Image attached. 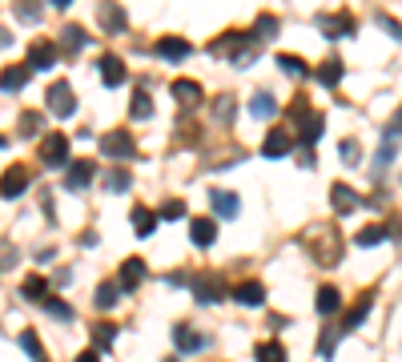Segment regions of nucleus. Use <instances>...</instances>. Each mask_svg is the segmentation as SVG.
Listing matches in <instances>:
<instances>
[{
	"label": "nucleus",
	"instance_id": "obj_1",
	"mask_svg": "<svg viewBox=\"0 0 402 362\" xmlns=\"http://www.w3.org/2000/svg\"><path fill=\"white\" fill-rule=\"evenodd\" d=\"M289 125L302 133V141H306V145H314V141L322 137L326 121H322V113L310 109V101H306V97H294V105H289Z\"/></svg>",
	"mask_w": 402,
	"mask_h": 362
},
{
	"label": "nucleus",
	"instance_id": "obj_2",
	"mask_svg": "<svg viewBox=\"0 0 402 362\" xmlns=\"http://www.w3.org/2000/svg\"><path fill=\"white\" fill-rule=\"evenodd\" d=\"M64 162H69V137L64 133H49L40 141V165L45 169H64Z\"/></svg>",
	"mask_w": 402,
	"mask_h": 362
},
{
	"label": "nucleus",
	"instance_id": "obj_3",
	"mask_svg": "<svg viewBox=\"0 0 402 362\" xmlns=\"http://www.w3.org/2000/svg\"><path fill=\"white\" fill-rule=\"evenodd\" d=\"M189 290H193V298L197 302H217V298H226V282H222V274H193L189 278Z\"/></svg>",
	"mask_w": 402,
	"mask_h": 362
},
{
	"label": "nucleus",
	"instance_id": "obj_4",
	"mask_svg": "<svg viewBox=\"0 0 402 362\" xmlns=\"http://www.w3.org/2000/svg\"><path fill=\"white\" fill-rule=\"evenodd\" d=\"M45 101H49L52 117H73L76 113V97H73V89L64 85V81H52L49 93H45Z\"/></svg>",
	"mask_w": 402,
	"mask_h": 362
},
{
	"label": "nucleus",
	"instance_id": "obj_5",
	"mask_svg": "<svg viewBox=\"0 0 402 362\" xmlns=\"http://www.w3.org/2000/svg\"><path fill=\"white\" fill-rule=\"evenodd\" d=\"M100 153H105V157H133V153H137V145H133V137H129L125 129H113V133H105V137H100Z\"/></svg>",
	"mask_w": 402,
	"mask_h": 362
},
{
	"label": "nucleus",
	"instance_id": "obj_6",
	"mask_svg": "<svg viewBox=\"0 0 402 362\" xmlns=\"http://www.w3.org/2000/svg\"><path fill=\"white\" fill-rule=\"evenodd\" d=\"M294 149V133L289 129H270L262 141V157H270V162H277V157H286V153Z\"/></svg>",
	"mask_w": 402,
	"mask_h": 362
},
{
	"label": "nucleus",
	"instance_id": "obj_7",
	"mask_svg": "<svg viewBox=\"0 0 402 362\" xmlns=\"http://www.w3.org/2000/svg\"><path fill=\"white\" fill-rule=\"evenodd\" d=\"M28 189V169L25 165H8L4 177H0V198H21Z\"/></svg>",
	"mask_w": 402,
	"mask_h": 362
},
{
	"label": "nucleus",
	"instance_id": "obj_8",
	"mask_svg": "<svg viewBox=\"0 0 402 362\" xmlns=\"http://www.w3.org/2000/svg\"><path fill=\"white\" fill-rule=\"evenodd\" d=\"M93 177H97V165H93V162H69V169H64V189L81 193Z\"/></svg>",
	"mask_w": 402,
	"mask_h": 362
},
{
	"label": "nucleus",
	"instance_id": "obj_9",
	"mask_svg": "<svg viewBox=\"0 0 402 362\" xmlns=\"http://www.w3.org/2000/svg\"><path fill=\"white\" fill-rule=\"evenodd\" d=\"M318 28L326 33V37H354V16L350 13H330V16H318Z\"/></svg>",
	"mask_w": 402,
	"mask_h": 362
},
{
	"label": "nucleus",
	"instance_id": "obj_10",
	"mask_svg": "<svg viewBox=\"0 0 402 362\" xmlns=\"http://www.w3.org/2000/svg\"><path fill=\"white\" fill-rule=\"evenodd\" d=\"M57 64V45H49V40H37L33 49H28V73H40V69H52Z\"/></svg>",
	"mask_w": 402,
	"mask_h": 362
},
{
	"label": "nucleus",
	"instance_id": "obj_11",
	"mask_svg": "<svg viewBox=\"0 0 402 362\" xmlns=\"http://www.w3.org/2000/svg\"><path fill=\"white\" fill-rule=\"evenodd\" d=\"M100 81H105L109 89L125 85V61H121L117 52H105V57H100Z\"/></svg>",
	"mask_w": 402,
	"mask_h": 362
},
{
	"label": "nucleus",
	"instance_id": "obj_12",
	"mask_svg": "<svg viewBox=\"0 0 402 362\" xmlns=\"http://www.w3.org/2000/svg\"><path fill=\"white\" fill-rule=\"evenodd\" d=\"M189 52H193V45L181 37H161L157 40V57H165V61H185Z\"/></svg>",
	"mask_w": 402,
	"mask_h": 362
},
{
	"label": "nucleus",
	"instance_id": "obj_13",
	"mask_svg": "<svg viewBox=\"0 0 402 362\" xmlns=\"http://www.w3.org/2000/svg\"><path fill=\"white\" fill-rule=\"evenodd\" d=\"M141 282H145V262H141V258L121 262V278H117V286H121V290H137Z\"/></svg>",
	"mask_w": 402,
	"mask_h": 362
},
{
	"label": "nucleus",
	"instance_id": "obj_14",
	"mask_svg": "<svg viewBox=\"0 0 402 362\" xmlns=\"http://www.w3.org/2000/svg\"><path fill=\"white\" fill-rule=\"evenodd\" d=\"M173 342H177V350H181V354H193V350L205 346V338H201L193 326H185V322H177V326H173Z\"/></svg>",
	"mask_w": 402,
	"mask_h": 362
},
{
	"label": "nucleus",
	"instance_id": "obj_15",
	"mask_svg": "<svg viewBox=\"0 0 402 362\" xmlns=\"http://www.w3.org/2000/svg\"><path fill=\"white\" fill-rule=\"evenodd\" d=\"M189 237H193V246H214V237H217L214 217H193V225H189Z\"/></svg>",
	"mask_w": 402,
	"mask_h": 362
},
{
	"label": "nucleus",
	"instance_id": "obj_16",
	"mask_svg": "<svg viewBox=\"0 0 402 362\" xmlns=\"http://www.w3.org/2000/svg\"><path fill=\"white\" fill-rule=\"evenodd\" d=\"M97 21L109 28V33H121V28L129 25L125 13H121V4H97Z\"/></svg>",
	"mask_w": 402,
	"mask_h": 362
},
{
	"label": "nucleus",
	"instance_id": "obj_17",
	"mask_svg": "<svg viewBox=\"0 0 402 362\" xmlns=\"http://www.w3.org/2000/svg\"><path fill=\"white\" fill-rule=\"evenodd\" d=\"M370 306H374V298H370V294H362V298H358V302L350 306V310H346V322H342V330H358V326L366 322Z\"/></svg>",
	"mask_w": 402,
	"mask_h": 362
},
{
	"label": "nucleus",
	"instance_id": "obj_18",
	"mask_svg": "<svg viewBox=\"0 0 402 362\" xmlns=\"http://www.w3.org/2000/svg\"><path fill=\"white\" fill-rule=\"evenodd\" d=\"M234 298H238L241 306H262V302H265V286H262V282H241V286L234 290Z\"/></svg>",
	"mask_w": 402,
	"mask_h": 362
},
{
	"label": "nucleus",
	"instance_id": "obj_19",
	"mask_svg": "<svg viewBox=\"0 0 402 362\" xmlns=\"http://www.w3.org/2000/svg\"><path fill=\"white\" fill-rule=\"evenodd\" d=\"M330 201H334V213H350L354 205H358V193H354L350 186H342V181H338V186L330 189Z\"/></svg>",
	"mask_w": 402,
	"mask_h": 362
},
{
	"label": "nucleus",
	"instance_id": "obj_20",
	"mask_svg": "<svg viewBox=\"0 0 402 362\" xmlns=\"http://www.w3.org/2000/svg\"><path fill=\"white\" fill-rule=\"evenodd\" d=\"M209 201H214L217 217H238V193H226V189H214V193H209Z\"/></svg>",
	"mask_w": 402,
	"mask_h": 362
},
{
	"label": "nucleus",
	"instance_id": "obj_21",
	"mask_svg": "<svg viewBox=\"0 0 402 362\" xmlns=\"http://www.w3.org/2000/svg\"><path fill=\"white\" fill-rule=\"evenodd\" d=\"M28 69L25 64H13V69H4V73H0V89H4V93H16V89H25V81H28Z\"/></svg>",
	"mask_w": 402,
	"mask_h": 362
},
{
	"label": "nucleus",
	"instance_id": "obj_22",
	"mask_svg": "<svg viewBox=\"0 0 402 362\" xmlns=\"http://www.w3.org/2000/svg\"><path fill=\"white\" fill-rule=\"evenodd\" d=\"M93 302H97V310H113L117 302H121V286H117V282H100Z\"/></svg>",
	"mask_w": 402,
	"mask_h": 362
},
{
	"label": "nucleus",
	"instance_id": "obj_23",
	"mask_svg": "<svg viewBox=\"0 0 402 362\" xmlns=\"http://www.w3.org/2000/svg\"><path fill=\"white\" fill-rule=\"evenodd\" d=\"M129 117H133V121H149V117H153V101H149L145 89L133 93V101H129Z\"/></svg>",
	"mask_w": 402,
	"mask_h": 362
},
{
	"label": "nucleus",
	"instance_id": "obj_24",
	"mask_svg": "<svg viewBox=\"0 0 402 362\" xmlns=\"http://www.w3.org/2000/svg\"><path fill=\"white\" fill-rule=\"evenodd\" d=\"M173 97L181 105H201V85L197 81H173Z\"/></svg>",
	"mask_w": 402,
	"mask_h": 362
},
{
	"label": "nucleus",
	"instance_id": "obj_25",
	"mask_svg": "<svg viewBox=\"0 0 402 362\" xmlns=\"http://www.w3.org/2000/svg\"><path fill=\"white\" fill-rule=\"evenodd\" d=\"M153 225H157V213L145 210V205H133V230H137V237H149Z\"/></svg>",
	"mask_w": 402,
	"mask_h": 362
},
{
	"label": "nucleus",
	"instance_id": "obj_26",
	"mask_svg": "<svg viewBox=\"0 0 402 362\" xmlns=\"http://www.w3.org/2000/svg\"><path fill=\"white\" fill-rule=\"evenodd\" d=\"M277 33V16H270V13H262L258 16V21H253V45H262V40H270Z\"/></svg>",
	"mask_w": 402,
	"mask_h": 362
},
{
	"label": "nucleus",
	"instance_id": "obj_27",
	"mask_svg": "<svg viewBox=\"0 0 402 362\" xmlns=\"http://www.w3.org/2000/svg\"><path fill=\"white\" fill-rule=\"evenodd\" d=\"M314 306H318V314H334L342 306V294L334 286H322L318 290V298H314Z\"/></svg>",
	"mask_w": 402,
	"mask_h": 362
},
{
	"label": "nucleus",
	"instance_id": "obj_28",
	"mask_svg": "<svg viewBox=\"0 0 402 362\" xmlns=\"http://www.w3.org/2000/svg\"><path fill=\"white\" fill-rule=\"evenodd\" d=\"M246 40L250 37H241V33H226V40H214V57H238V49Z\"/></svg>",
	"mask_w": 402,
	"mask_h": 362
},
{
	"label": "nucleus",
	"instance_id": "obj_29",
	"mask_svg": "<svg viewBox=\"0 0 402 362\" xmlns=\"http://www.w3.org/2000/svg\"><path fill=\"white\" fill-rule=\"evenodd\" d=\"M113 342H117V326L113 322H97L93 326V346L97 350H109Z\"/></svg>",
	"mask_w": 402,
	"mask_h": 362
},
{
	"label": "nucleus",
	"instance_id": "obj_30",
	"mask_svg": "<svg viewBox=\"0 0 402 362\" xmlns=\"http://www.w3.org/2000/svg\"><path fill=\"white\" fill-rule=\"evenodd\" d=\"M250 113L265 121V117H274V113H277V101L270 97V93H253V101H250Z\"/></svg>",
	"mask_w": 402,
	"mask_h": 362
},
{
	"label": "nucleus",
	"instance_id": "obj_31",
	"mask_svg": "<svg viewBox=\"0 0 402 362\" xmlns=\"http://www.w3.org/2000/svg\"><path fill=\"white\" fill-rule=\"evenodd\" d=\"M21 350H25L33 362H49V354H45V346H40V338L33 334V330H25V334H21Z\"/></svg>",
	"mask_w": 402,
	"mask_h": 362
},
{
	"label": "nucleus",
	"instance_id": "obj_32",
	"mask_svg": "<svg viewBox=\"0 0 402 362\" xmlns=\"http://www.w3.org/2000/svg\"><path fill=\"white\" fill-rule=\"evenodd\" d=\"M386 237H394V230H386V225H366L354 242H358V246H378V242H386Z\"/></svg>",
	"mask_w": 402,
	"mask_h": 362
},
{
	"label": "nucleus",
	"instance_id": "obj_33",
	"mask_svg": "<svg viewBox=\"0 0 402 362\" xmlns=\"http://www.w3.org/2000/svg\"><path fill=\"white\" fill-rule=\"evenodd\" d=\"M314 77H318V85H338L342 81V61H322Z\"/></svg>",
	"mask_w": 402,
	"mask_h": 362
},
{
	"label": "nucleus",
	"instance_id": "obj_34",
	"mask_svg": "<svg viewBox=\"0 0 402 362\" xmlns=\"http://www.w3.org/2000/svg\"><path fill=\"white\" fill-rule=\"evenodd\" d=\"M61 37H64V49H69V52H81V49L88 45L85 28H76V25H64V33H61Z\"/></svg>",
	"mask_w": 402,
	"mask_h": 362
},
{
	"label": "nucleus",
	"instance_id": "obj_35",
	"mask_svg": "<svg viewBox=\"0 0 402 362\" xmlns=\"http://www.w3.org/2000/svg\"><path fill=\"white\" fill-rule=\"evenodd\" d=\"M21 290H25L28 302H45L49 298V282H45V278H25V286Z\"/></svg>",
	"mask_w": 402,
	"mask_h": 362
},
{
	"label": "nucleus",
	"instance_id": "obj_36",
	"mask_svg": "<svg viewBox=\"0 0 402 362\" xmlns=\"http://www.w3.org/2000/svg\"><path fill=\"white\" fill-rule=\"evenodd\" d=\"M277 69L286 77H306V61H302V57H289V52H277Z\"/></svg>",
	"mask_w": 402,
	"mask_h": 362
},
{
	"label": "nucleus",
	"instance_id": "obj_37",
	"mask_svg": "<svg viewBox=\"0 0 402 362\" xmlns=\"http://www.w3.org/2000/svg\"><path fill=\"white\" fill-rule=\"evenodd\" d=\"M129 169H113V174H105V189H113V193H125L129 189Z\"/></svg>",
	"mask_w": 402,
	"mask_h": 362
},
{
	"label": "nucleus",
	"instance_id": "obj_38",
	"mask_svg": "<svg viewBox=\"0 0 402 362\" xmlns=\"http://www.w3.org/2000/svg\"><path fill=\"white\" fill-rule=\"evenodd\" d=\"M45 310L52 314V318H61V322H73V306L61 298H45Z\"/></svg>",
	"mask_w": 402,
	"mask_h": 362
},
{
	"label": "nucleus",
	"instance_id": "obj_39",
	"mask_svg": "<svg viewBox=\"0 0 402 362\" xmlns=\"http://www.w3.org/2000/svg\"><path fill=\"white\" fill-rule=\"evenodd\" d=\"M258 362H286V350L277 346V342H262L258 346Z\"/></svg>",
	"mask_w": 402,
	"mask_h": 362
},
{
	"label": "nucleus",
	"instance_id": "obj_40",
	"mask_svg": "<svg viewBox=\"0 0 402 362\" xmlns=\"http://www.w3.org/2000/svg\"><path fill=\"white\" fill-rule=\"evenodd\" d=\"M334 346H338V330L330 326L326 334L318 338V354H322V358H334Z\"/></svg>",
	"mask_w": 402,
	"mask_h": 362
},
{
	"label": "nucleus",
	"instance_id": "obj_41",
	"mask_svg": "<svg viewBox=\"0 0 402 362\" xmlns=\"http://www.w3.org/2000/svg\"><path fill=\"white\" fill-rule=\"evenodd\" d=\"M40 125H45V117H40V113H21V133H25V137L40 133Z\"/></svg>",
	"mask_w": 402,
	"mask_h": 362
},
{
	"label": "nucleus",
	"instance_id": "obj_42",
	"mask_svg": "<svg viewBox=\"0 0 402 362\" xmlns=\"http://www.w3.org/2000/svg\"><path fill=\"white\" fill-rule=\"evenodd\" d=\"M157 217H161V222H177V217H185V201H165Z\"/></svg>",
	"mask_w": 402,
	"mask_h": 362
},
{
	"label": "nucleus",
	"instance_id": "obj_43",
	"mask_svg": "<svg viewBox=\"0 0 402 362\" xmlns=\"http://www.w3.org/2000/svg\"><path fill=\"white\" fill-rule=\"evenodd\" d=\"M214 113H217V121H234V97H217Z\"/></svg>",
	"mask_w": 402,
	"mask_h": 362
},
{
	"label": "nucleus",
	"instance_id": "obj_44",
	"mask_svg": "<svg viewBox=\"0 0 402 362\" xmlns=\"http://www.w3.org/2000/svg\"><path fill=\"white\" fill-rule=\"evenodd\" d=\"M342 157H346L350 165H358V157H362V145H358V141H342Z\"/></svg>",
	"mask_w": 402,
	"mask_h": 362
},
{
	"label": "nucleus",
	"instance_id": "obj_45",
	"mask_svg": "<svg viewBox=\"0 0 402 362\" xmlns=\"http://www.w3.org/2000/svg\"><path fill=\"white\" fill-rule=\"evenodd\" d=\"M16 16H21V21H28V25H37V21H40V13H37V9H25V4L16 9Z\"/></svg>",
	"mask_w": 402,
	"mask_h": 362
},
{
	"label": "nucleus",
	"instance_id": "obj_46",
	"mask_svg": "<svg viewBox=\"0 0 402 362\" xmlns=\"http://www.w3.org/2000/svg\"><path fill=\"white\" fill-rule=\"evenodd\" d=\"M76 362H100L97 350H85V354H76Z\"/></svg>",
	"mask_w": 402,
	"mask_h": 362
},
{
	"label": "nucleus",
	"instance_id": "obj_47",
	"mask_svg": "<svg viewBox=\"0 0 402 362\" xmlns=\"http://www.w3.org/2000/svg\"><path fill=\"white\" fill-rule=\"evenodd\" d=\"M8 45H13V37H8V33L0 28V49H8Z\"/></svg>",
	"mask_w": 402,
	"mask_h": 362
},
{
	"label": "nucleus",
	"instance_id": "obj_48",
	"mask_svg": "<svg viewBox=\"0 0 402 362\" xmlns=\"http://www.w3.org/2000/svg\"><path fill=\"white\" fill-rule=\"evenodd\" d=\"M0 145H4V137H0Z\"/></svg>",
	"mask_w": 402,
	"mask_h": 362
},
{
	"label": "nucleus",
	"instance_id": "obj_49",
	"mask_svg": "<svg viewBox=\"0 0 402 362\" xmlns=\"http://www.w3.org/2000/svg\"><path fill=\"white\" fill-rule=\"evenodd\" d=\"M169 362H177V358H169Z\"/></svg>",
	"mask_w": 402,
	"mask_h": 362
}]
</instances>
